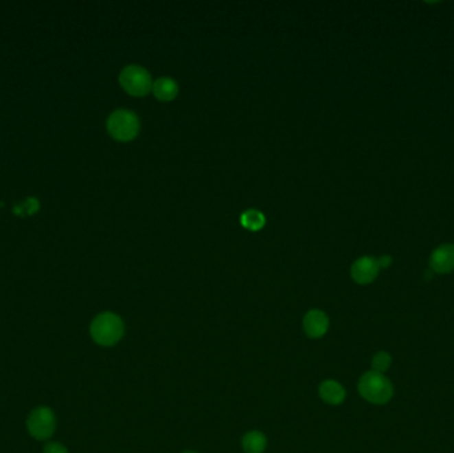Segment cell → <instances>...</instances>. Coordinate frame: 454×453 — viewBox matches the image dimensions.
I'll list each match as a JSON object with an SVG mask.
<instances>
[{
  "label": "cell",
  "instance_id": "6da1fadb",
  "mask_svg": "<svg viewBox=\"0 0 454 453\" xmlns=\"http://www.w3.org/2000/svg\"><path fill=\"white\" fill-rule=\"evenodd\" d=\"M124 335V323L121 318L113 313H101L92 320L91 336L104 347H111L119 343Z\"/></svg>",
  "mask_w": 454,
  "mask_h": 453
},
{
  "label": "cell",
  "instance_id": "7a4b0ae2",
  "mask_svg": "<svg viewBox=\"0 0 454 453\" xmlns=\"http://www.w3.org/2000/svg\"><path fill=\"white\" fill-rule=\"evenodd\" d=\"M359 394L372 404H385L394 396L392 383L380 373H365L359 380Z\"/></svg>",
  "mask_w": 454,
  "mask_h": 453
},
{
  "label": "cell",
  "instance_id": "3957f363",
  "mask_svg": "<svg viewBox=\"0 0 454 453\" xmlns=\"http://www.w3.org/2000/svg\"><path fill=\"white\" fill-rule=\"evenodd\" d=\"M108 132L117 141H130L137 137L139 132V120L137 115L128 109H117L106 121Z\"/></svg>",
  "mask_w": 454,
  "mask_h": 453
},
{
  "label": "cell",
  "instance_id": "277c9868",
  "mask_svg": "<svg viewBox=\"0 0 454 453\" xmlns=\"http://www.w3.org/2000/svg\"><path fill=\"white\" fill-rule=\"evenodd\" d=\"M121 87L132 96H146L153 88L152 75L144 67L136 64L126 65L120 74Z\"/></svg>",
  "mask_w": 454,
  "mask_h": 453
},
{
  "label": "cell",
  "instance_id": "5b68a950",
  "mask_svg": "<svg viewBox=\"0 0 454 453\" xmlns=\"http://www.w3.org/2000/svg\"><path fill=\"white\" fill-rule=\"evenodd\" d=\"M28 432L36 440H48L56 430V417L51 408L38 407L27 419Z\"/></svg>",
  "mask_w": 454,
  "mask_h": 453
},
{
  "label": "cell",
  "instance_id": "8992f818",
  "mask_svg": "<svg viewBox=\"0 0 454 453\" xmlns=\"http://www.w3.org/2000/svg\"><path fill=\"white\" fill-rule=\"evenodd\" d=\"M378 270H380V267H378L377 259L371 258V256H363V258L357 259L352 265L351 276L356 283L367 285V283H371L375 280L376 276L378 274Z\"/></svg>",
  "mask_w": 454,
  "mask_h": 453
},
{
  "label": "cell",
  "instance_id": "52a82bcc",
  "mask_svg": "<svg viewBox=\"0 0 454 453\" xmlns=\"http://www.w3.org/2000/svg\"><path fill=\"white\" fill-rule=\"evenodd\" d=\"M328 326H330L328 316L320 310L308 311L303 319L304 333L308 338H313V339H317V338L326 335V333L328 331Z\"/></svg>",
  "mask_w": 454,
  "mask_h": 453
},
{
  "label": "cell",
  "instance_id": "ba28073f",
  "mask_svg": "<svg viewBox=\"0 0 454 453\" xmlns=\"http://www.w3.org/2000/svg\"><path fill=\"white\" fill-rule=\"evenodd\" d=\"M431 267L438 274H446L454 270V245L438 247L431 258Z\"/></svg>",
  "mask_w": 454,
  "mask_h": 453
},
{
  "label": "cell",
  "instance_id": "9c48e42d",
  "mask_svg": "<svg viewBox=\"0 0 454 453\" xmlns=\"http://www.w3.org/2000/svg\"><path fill=\"white\" fill-rule=\"evenodd\" d=\"M319 395L327 404L337 406L344 401L345 390L335 380H326L319 387Z\"/></svg>",
  "mask_w": 454,
  "mask_h": 453
},
{
  "label": "cell",
  "instance_id": "30bf717a",
  "mask_svg": "<svg viewBox=\"0 0 454 453\" xmlns=\"http://www.w3.org/2000/svg\"><path fill=\"white\" fill-rule=\"evenodd\" d=\"M152 91L161 101L174 100L178 95L177 81L172 78H159L153 82Z\"/></svg>",
  "mask_w": 454,
  "mask_h": 453
},
{
  "label": "cell",
  "instance_id": "8fae6325",
  "mask_svg": "<svg viewBox=\"0 0 454 453\" xmlns=\"http://www.w3.org/2000/svg\"><path fill=\"white\" fill-rule=\"evenodd\" d=\"M242 447L246 453H263L267 447V439L259 431H251L243 436Z\"/></svg>",
  "mask_w": 454,
  "mask_h": 453
},
{
  "label": "cell",
  "instance_id": "7c38bea8",
  "mask_svg": "<svg viewBox=\"0 0 454 453\" xmlns=\"http://www.w3.org/2000/svg\"><path fill=\"white\" fill-rule=\"evenodd\" d=\"M240 223L251 232H258L264 226L266 217L263 216L262 212L256 210V209H250V210L243 212V214L240 216Z\"/></svg>",
  "mask_w": 454,
  "mask_h": 453
},
{
  "label": "cell",
  "instance_id": "4fadbf2b",
  "mask_svg": "<svg viewBox=\"0 0 454 453\" xmlns=\"http://www.w3.org/2000/svg\"><path fill=\"white\" fill-rule=\"evenodd\" d=\"M391 364H392L391 355L384 353V351L377 353L372 359V368H374V371L380 373V374H384L385 371H388Z\"/></svg>",
  "mask_w": 454,
  "mask_h": 453
},
{
  "label": "cell",
  "instance_id": "5bb4252c",
  "mask_svg": "<svg viewBox=\"0 0 454 453\" xmlns=\"http://www.w3.org/2000/svg\"><path fill=\"white\" fill-rule=\"evenodd\" d=\"M44 453H68L67 448L60 443H48L44 447Z\"/></svg>",
  "mask_w": 454,
  "mask_h": 453
},
{
  "label": "cell",
  "instance_id": "9a60e30c",
  "mask_svg": "<svg viewBox=\"0 0 454 453\" xmlns=\"http://www.w3.org/2000/svg\"><path fill=\"white\" fill-rule=\"evenodd\" d=\"M392 259L391 256H381L380 259H377V263H378V267H388L391 265Z\"/></svg>",
  "mask_w": 454,
  "mask_h": 453
},
{
  "label": "cell",
  "instance_id": "2e32d148",
  "mask_svg": "<svg viewBox=\"0 0 454 453\" xmlns=\"http://www.w3.org/2000/svg\"><path fill=\"white\" fill-rule=\"evenodd\" d=\"M182 453H197V452H193V451H185V452Z\"/></svg>",
  "mask_w": 454,
  "mask_h": 453
}]
</instances>
